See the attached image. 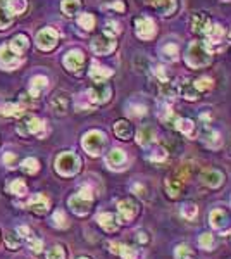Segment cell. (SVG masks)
<instances>
[{"label":"cell","mask_w":231,"mask_h":259,"mask_svg":"<svg viewBox=\"0 0 231 259\" xmlns=\"http://www.w3.org/2000/svg\"><path fill=\"white\" fill-rule=\"evenodd\" d=\"M6 244L9 249H19V245H21V237L18 235V232L12 233V232H7L6 233Z\"/></svg>","instance_id":"41"},{"label":"cell","mask_w":231,"mask_h":259,"mask_svg":"<svg viewBox=\"0 0 231 259\" xmlns=\"http://www.w3.org/2000/svg\"><path fill=\"white\" fill-rule=\"evenodd\" d=\"M92 190L88 187H83L80 190L76 196H72L69 199V208L71 211L74 214H78V216H83V214H87L88 211H90L92 208Z\"/></svg>","instance_id":"4"},{"label":"cell","mask_w":231,"mask_h":259,"mask_svg":"<svg viewBox=\"0 0 231 259\" xmlns=\"http://www.w3.org/2000/svg\"><path fill=\"white\" fill-rule=\"evenodd\" d=\"M136 211H138V208H136V204L131 199L121 201L119 204H117V216H119L117 220H119L121 223H128V221H131L133 218L136 216Z\"/></svg>","instance_id":"9"},{"label":"cell","mask_w":231,"mask_h":259,"mask_svg":"<svg viewBox=\"0 0 231 259\" xmlns=\"http://www.w3.org/2000/svg\"><path fill=\"white\" fill-rule=\"evenodd\" d=\"M55 169L62 176H72L80 171V157L74 152H62L55 161Z\"/></svg>","instance_id":"3"},{"label":"cell","mask_w":231,"mask_h":259,"mask_svg":"<svg viewBox=\"0 0 231 259\" xmlns=\"http://www.w3.org/2000/svg\"><path fill=\"white\" fill-rule=\"evenodd\" d=\"M228 220H229L228 213H226L224 209H214V211L209 214V223L216 230L224 228V226L228 225Z\"/></svg>","instance_id":"17"},{"label":"cell","mask_w":231,"mask_h":259,"mask_svg":"<svg viewBox=\"0 0 231 259\" xmlns=\"http://www.w3.org/2000/svg\"><path fill=\"white\" fill-rule=\"evenodd\" d=\"M50 104H52L54 112H57V114H66L67 107H69V99L66 97V94H57L52 97Z\"/></svg>","instance_id":"20"},{"label":"cell","mask_w":231,"mask_h":259,"mask_svg":"<svg viewBox=\"0 0 231 259\" xmlns=\"http://www.w3.org/2000/svg\"><path fill=\"white\" fill-rule=\"evenodd\" d=\"M181 187H183V181L178 180V178H168V180H166V188H168V193L171 197L180 196Z\"/></svg>","instance_id":"30"},{"label":"cell","mask_w":231,"mask_h":259,"mask_svg":"<svg viewBox=\"0 0 231 259\" xmlns=\"http://www.w3.org/2000/svg\"><path fill=\"white\" fill-rule=\"evenodd\" d=\"M47 87H48L47 76H42V75L35 76V78H31V83H30V95L36 99V97L42 95V92L45 90Z\"/></svg>","instance_id":"19"},{"label":"cell","mask_w":231,"mask_h":259,"mask_svg":"<svg viewBox=\"0 0 231 259\" xmlns=\"http://www.w3.org/2000/svg\"><path fill=\"white\" fill-rule=\"evenodd\" d=\"M43 128H45L43 121L40 118H36V116H26V118H24L21 123L18 124V132L24 137L40 135V132H42Z\"/></svg>","instance_id":"6"},{"label":"cell","mask_w":231,"mask_h":259,"mask_svg":"<svg viewBox=\"0 0 231 259\" xmlns=\"http://www.w3.org/2000/svg\"><path fill=\"white\" fill-rule=\"evenodd\" d=\"M229 38H231V33H229Z\"/></svg>","instance_id":"57"},{"label":"cell","mask_w":231,"mask_h":259,"mask_svg":"<svg viewBox=\"0 0 231 259\" xmlns=\"http://www.w3.org/2000/svg\"><path fill=\"white\" fill-rule=\"evenodd\" d=\"M174 126L176 130H180L183 135L186 137H193L195 135V124H193L192 119H183V118H178L174 121Z\"/></svg>","instance_id":"25"},{"label":"cell","mask_w":231,"mask_h":259,"mask_svg":"<svg viewBox=\"0 0 231 259\" xmlns=\"http://www.w3.org/2000/svg\"><path fill=\"white\" fill-rule=\"evenodd\" d=\"M105 7H111V9H117L119 12H123L124 11V4L123 2H119V0H117V2H111V4H107V6Z\"/></svg>","instance_id":"52"},{"label":"cell","mask_w":231,"mask_h":259,"mask_svg":"<svg viewBox=\"0 0 231 259\" xmlns=\"http://www.w3.org/2000/svg\"><path fill=\"white\" fill-rule=\"evenodd\" d=\"M205 35H207L209 42L217 43V42H221L222 36H224V30L221 28V24H212V23H210V26L205 30Z\"/></svg>","instance_id":"27"},{"label":"cell","mask_w":231,"mask_h":259,"mask_svg":"<svg viewBox=\"0 0 231 259\" xmlns=\"http://www.w3.org/2000/svg\"><path fill=\"white\" fill-rule=\"evenodd\" d=\"M198 244H200V247H202V249L210 250V249L214 247V237L210 235V233H204V235L198 238Z\"/></svg>","instance_id":"43"},{"label":"cell","mask_w":231,"mask_h":259,"mask_svg":"<svg viewBox=\"0 0 231 259\" xmlns=\"http://www.w3.org/2000/svg\"><path fill=\"white\" fill-rule=\"evenodd\" d=\"M57 40H59V35L55 30L52 28H43L38 35H36V45L42 50H52L55 45H57Z\"/></svg>","instance_id":"7"},{"label":"cell","mask_w":231,"mask_h":259,"mask_svg":"<svg viewBox=\"0 0 231 259\" xmlns=\"http://www.w3.org/2000/svg\"><path fill=\"white\" fill-rule=\"evenodd\" d=\"M212 83H214V82H212L210 78H207V76H202V78L195 80V82H193L192 85H193V88H195L198 94H200V92L210 90V88H212Z\"/></svg>","instance_id":"36"},{"label":"cell","mask_w":231,"mask_h":259,"mask_svg":"<svg viewBox=\"0 0 231 259\" xmlns=\"http://www.w3.org/2000/svg\"><path fill=\"white\" fill-rule=\"evenodd\" d=\"M105 163H107L111 169H121L124 163H126V154H124V151H121V149H112L105 156Z\"/></svg>","instance_id":"13"},{"label":"cell","mask_w":231,"mask_h":259,"mask_svg":"<svg viewBox=\"0 0 231 259\" xmlns=\"http://www.w3.org/2000/svg\"><path fill=\"white\" fill-rule=\"evenodd\" d=\"M180 94L185 97V99H188V100H195L197 99V95H198V92L193 88V85L190 83V82H183L180 85Z\"/></svg>","instance_id":"33"},{"label":"cell","mask_w":231,"mask_h":259,"mask_svg":"<svg viewBox=\"0 0 231 259\" xmlns=\"http://www.w3.org/2000/svg\"><path fill=\"white\" fill-rule=\"evenodd\" d=\"M11 2H12V0H0V7H7Z\"/></svg>","instance_id":"55"},{"label":"cell","mask_w":231,"mask_h":259,"mask_svg":"<svg viewBox=\"0 0 231 259\" xmlns=\"http://www.w3.org/2000/svg\"><path fill=\"white\" fill-rule=\"evenodd\" d=\"M28 208L36 214H45L48 211V208H50V202H48V199L43 193H36V196L31 197Z\"/></svg>","instance_id":"15"},{"label":"cell","mask_w":231,"mask_h":259,"mask_svg":"<svg viewBox=\"0 0 231 259\" xmlns=\"http://www.w3.org/2000/svg\"><path fill=\"white\" fill-rule=\"evenodd\" d=\"M161 55H162V59L168 60V62H174V60L178 59V55H180L178 45L176 43H166V45L161 48Z\"/></svg>","instance_id":"26"},{"label":"cell","mask_w":231,"mask_h":259,"mask_svg":"<svg viewBox=\"0 0 231 259\" xmlns=\"http://www.w3.org/2000/svg\"><path fill=\"white\" fill-rule=\"evenodd\" d=\"M202 139H204L205 145H207V147H210V149H217L221 145L219 133H217L216 130H212V128L204 130V133H202Z\"/></svg>","instance_id":"23"},{"label":"cell","mask_w":231,"mask_h":259,"mask_svg":"<svg viewBox=\"0 0 231 259\" xmlns=\"http://www.w3.org/2000/svg\"><path fill=\"white\" fill-rule=\"evenodd\" d=\"M135 28H136V35H138V38L141 40H150L153 38V35H156V23H153L150 18H147V16L136 19Z\"/></svg>","instance_id":"10"},{"label":"cell","mask_w":231,"mask_h":259,"mask_svg":"<svg viewBox=\"0 0 231 259\" xmlns=\"http://www.w3.org/2000/svg\"><path fill=\"white\" fill-rule=\"evenodd\" d=\"M198 209L195 204H192V202H186V204L181 206V216L185 218V220H195Z\"/></svg>","instance_id":"37"},{"label":"cell","mask_w":231,"mask_h":259,"mask_svg":"<svg viewBox=\"0 0 231 259\" xmlns=\"http://www.w3.org/2000/svg\"><path fill=\"white\" fill-rule=\"evenodd\" d=\"M30 228H26V226H19L18 228V235L21 237V238H30L31 235H30Z\"/></svg>","instance_id":"51"},{"label":"cell","mask_w":231,"mask_h":259,"mask_svg":"<svg viewBox=\"0 0 231 259\" xmlns=\"http://www.w3.org/2000/svg\"><path fill=\"white\" fill-rule=\"evenodd\" d=\"M123 256V259H138V252H136V249L129 247V245H119V252Z\"/></svg>","instance_id":"42"},{"label":"cell","mask_w":231,"mask_h":259,"mask_svg":"<svg viewBox=\"0 0 231 259\" xmlns=\"http://www.w3.org/2000/svg\"><path fill=\"white\" fill-rule=\"evenodd\" d=\"M153 139H156V132H153L150 126L140 128L138 133H136V142H138L141 147H148L153 142Z\"/></svg>","instance_id":"21"},{"label":"cell","mask_w":231,"mask_h":259,"mask_svg":"<svg viewBox=\"0 0 231 259\" xmlns=\"http://www.w3.org/2000/svg\"><path fill=\"white\" fill-rule=\"evenodd\" d=\"M131 124L128 123V121H117V123L114 124V133L119 139H123V140H126L131 137Z\"/></svg>","instance_id":"28"},{"label":"cell","mask_w":231,"mask_h":259,"mask_svg":"<svg viewBox=\"0 0 231 259\" xmlns=\"http://www.w3.org/2000/svg\"><path fill=\"white\" fill-rule=\"evenodd\" d=\"M87 97L92 102V106H95V104H104V102H107L109 97H111V88H109V85H105L104 82L97 83L95 87H92L90 90L87 92Z\"/></svg>","instance_id":"8"},{"label":"cell","mask_w":231,"mask_h":259,"mask_svg":"<svg viewBox=\"0 0 231 259\" xmlns=\"http://www.w3.org/2000/svg\"><path fill=\"white\" fill-rule=\"evenodd\" d=\"M23 112H24V107L21 104H12V102L6 104V106L0 109V114L7 116V118H9V116H21Z\"/></svg>","instance_id":"31"},{"label":"cell","mask_w":231,"mask_h":259,"mask_svg":"<svg viewBox=\"0 0 231 259\" xmlns=\"http://www.w3.org/2000/svg\"><path fill=\"white\" fill-rule=\"evenodd\" d=\"M80 259H88V257H80Z\"/></svg>","instance_id":"56"},{"label":"cell","mask_w":231,"mask_h":259,"mask_svg":"<svg viewBox=\"0 0 231 259\" xmlns=\"http://www.w3.org/2000/svg\"><path fill=\"white\" fill-rule=\"evenodd\" d=\"M9 190L14 193V196H24V193L28 192V187L23 180H14V181H11Z\"/></svg>","instance_id":"40"},{"label":"cell","mask_w":231,"mask_h":259,"mask_svg":"<svg viewBox=\"0 0 231 259\" xmlns=\"http://www.w3.org/2000/svg\"><path fill=\"white\" fill-rule=\"evenodd\" d=\"M78 24L83 30H87V31H90L93 30V26H95V18H93L92 14H81L80 18H78Z\"/></svg>","instance_id":"38"},{"label":"cell","mask_w":231,"mask_h":259,"mask_svg":"<svg viewBox=\"0 0 231 259\" xmlns=\"http://www.w3.org/2000/svg\"><path fill=\"white\" fill-rule=\"evenodd\" d=\"M4 163H6L7 168H14V163H16V156L12 152H7L4 156Z\"/></svg>","instance_id":"50"},{"label":"cell","mask_w":231,"mask_h":259,"mask_svg":"<svg viewBox=\"0 0 231 259\" xmlns=\"http://www.w3.org/2000/svg\"><path fill=\"white\" fill-rule=\"evenodd\" d=\"M147 240H148V237H147V233L145 232H138L136 233V242L141 245V244H147Z\"/></svg>","instance_id":"53"},{"label":"cell","mask_w":231,"mask_h":259,"mask_svg":"<svg viewBox=\"0 0 231 259\" xmlns=\"http://www.w3.org/2000/svg\"><path fill=\"white\" fill-rule=\"evenodd\" d=\"M150 6L153 7H157L161 12H162V16H169V14H173L174 9H176V0H147Z\"/></svg>","instance_id":"22"},{"label":"cell","mask_w":231,"mask_h":259,"mask_svg":"<svg viewBox=\"0 0 231 259\" xmlns=\"http://www.w3.org/2000/svg\"><path fill=\"white\" fill-rule=\"evenodd\" d=\"M200 180L204 181L207 187L210 188H217L219 185L222 183V180H224V176H222L221 171H217V169H205V171H202L200 175Z\"/></svg>","instance_id":"14"},{"label":"cell","mask_w":231,"mask_h":259,"mask_svg":"<svg viewBox=\"0 0 231 259\" xmlns=\"http://www.w3.org/2000/svg\"><path fill=\"white\" fill-rule=\"evenodd\" d=\"M38 168H40V164L35 157H28V159H24L21 163V169L24 173H28V175H35V173L38 171Z\"/></svg>","instance_id":"35"},{"label":"cell","mask_w":231,"mask_h":259,"mask_svg":"<svg viewBox=\"0 0 231 259\" xmlns=\"http://www.w3.org/2000/svg\"><path fill=\"white\" fill-rule=\"evenodd\" d=\"M105 135L102 132H99V130H92V132L85 133L83 140H81V145H83V149L87 151L90 156H100L105 147Z\"/></svg>","instance_id":"2"},{"label":"cell","mask_w":231,"mask_h":259,"mask_svg":"<svg viewBox=\"0 0 231 259\" xmlns=\"http://www.w3.org/2000/svg\"><path fill=\"white\" fill-rule=\"evenodd\" d=\"M9 47L14 52H18V54H23V52L28 48V38L24 35H16L14 38L11 40V45Z\"/></svg>","instance_id":"29"},{"label":"cell","mask_w":231,"mask_h":259,"mask_svg":"<svg viewBox=\"0 0 231 259\" xmlns=\"http://www.w3.org/2000/svg\"><path fill=\"white\" fill-rule=\"evenodd\" d=\"M111 76H112V70H109V68H105V66H102V64H99V62H93L92 64L90 78L95 83H102L107 78H111Z\"/></svg>","instance_id":"16"},{"label":"cell","mask_w":231,"mask_h":259,"mask_svg":"<svg viewBox=\"0 0 231 259\" xmlns=\"http://www.w3.org/2000/svg\"><path fill=\"white\" fill-rule=\"evenodd\" d=\"M185 60L190 68H205L212 62V52L209 50L207 43L192 42L186 50Z\"/></svg>","instance_id":"1"},{"label":"cell","mask_w":231,"mask_h":259,"mask_svg":"<svg viewBox=\"0 0 231 259\" xmlns=\"http://www.w3.org/2000/svg\"><path fill=\"white\" fill-rule=\"evenodd\" d=\"M64 257H66V254H64V249H62V247H59V245L52 247V249L47 252V259H64Z\"/></svg>","instance_id":"45"},{"label":"cell","mask_w":231,"mask_h":259,"mask_svg":"<svg viewBox=\"0 0 231 259\" xmlns=\"http://www.w3.org/2000/svg\"><path fill=\"white\" fill-rule=\"evenodd\" d=\"M97 221H99V225L102 226L105 232H116L117 230V218L114 216L112 213H100L99 216H97Z\"/></svg>","instance_id":"18"},{"label":"cell","mask_w":231,"mask_h":259,"mask_svg":"<svg viewBox=\"0 0 231 259\" xmlns=\"http://www.w3.org/2000/svg\"><path fill=\"white\" fill-rule=\"evenodd\" d=\"M52 220H54V225L57 226V228H66L67 226L66 214H64L62 211H55L54 216H52Z\"/></svg>","instance_id":"44"},{"label":"cell","mask_w":231,"mask_h":259,"mask_svg":"<svg viewBox=\"0 0 231 259\" xmlns=\"http://www.w3.org/2000/svg\"><path fill=\"white\" fill-rule=\"evenodd\" d=\"M119 24L114 23V21H107L105 23V33L111 35V36H116L117 33H119Z\"/></svg>","instance_id":"46"},{"label":"cell","mask_w":231,"mask_h":259,"mask_svg":"<svg viewBox=\"0 0 231 259\" xmlns=\"http://www.w3.org/2000/svg\"><path fill=\"white\" fill-rule=\"evenodd\" d=\"M190 256H192V252H190L188 245H178V249H176V259H188Z\"/></svg>","instance_id":"47"},{"label":"cell","mask_w":231,"mask_h":259,"mask_svg":"<svg viewBox=\"0 0 231 259\" xmlns=\"http://www.w3.org/2000/svg\"><path fill=\"white\" fill-rule=\"evenodd\" d=\"M19 64V54L14 52L9 45L0 47V68L2 70H12Z\"/></svg>","instance_id":"11"},{"label":"cell","mask_w":231,"mask_h":259,"mask_svg":"<svg viewBox=\"0 0 231 259\" xmlns=\"http://www.w3.org/2000/svg\"><path fill=\"white\" fill-rule=\"evenodd\" d=\"M60 7H62V12L66 16H74V14H78L81 4H80V0H62Z\"/></svg>","instance_id":"32"},{"label":"cell","mask_w":231,"mask_h":259,"mask_svg":"<svg viewBox=\"0 0 231 259\" xmlns=\"http://www.w3.org/2000/svg\"><path fill=\"white\" fill-rule=\"evenodd\" d=\"M85 62V55L81 50H69L66 55H64V66L67 68L69 71H80L83 68Z\"/></svg>","instance_id":"12"},{"label":"cell","mask_w":231,"mask_h":259,"mask_svg":"<svg viewBox=\"0 0 231 259\" xmlns=\"http://www.w3.org/2000/svg\"><path fill=\"white\" fill-rule=\"evenodd\" d=\"M133 190H135V192H138V196H143V192H145V190L141 188L138 183H135V185H133Z\"/></svg>","instance_id":"54"},{"label":"cell","mask_w":231,"mask_h":259,"mask_svg":"<svg viewBox=\"0 0 231 259\" xmlns=\"http://www.w3.org/2000/svg\"><path fill=\"white\" fill-rule=\"evenodd\" d=\"M210 26V21L207 16L204 14H195L192 19V30L195 31V33H205V30Z\"/></svg>","instance_id":"24"},{"label":"cell","mask_w":231,"mask_h":259,"mask_svg":"<svg viewBox=\"0 0 231 259\" xmlns=\"http://www.w3.org/2000/svg\"><path fill=\"white\" fill-rule=\"evenodd\" d=\"M14 21V14L7 7H0V30H6Z\"/></svg>","instance_id":"34"},{"label":"cell","mask_w":231,"mask_h":259,"mask_svg":"<svg viewBox=\"0 0 231 259\" xmlns=\"http://www.w3.org/2000/svg\"><path fill=\"white\" fill-rule=\"evenodd\" d=\"M128 112L131 116H143L147 112V109H145V106H135V104H131V106H128Z\"/></svg>","instance_id":"48"},{"label":"cell","mask_w":231,"mask_h":259,"mask_svg":"<svg viewBox=\"0 0 231 259\" xmlns=\"http://www.w3.org/2000/svg\"><path fill=\"white\" fill-rule=\"evenodd\" d=\"M92 48H93V52L99 55L111 54V52L116 48V36H111L107 33L95 36V38L92 40Z\"/></svg>","instance_id":"5"},{"label":"cell","mask_w":231,"mask_h":259,"mask_svg":"<svg viewBox=\"0 0 231 259\" xmlns=\"http://www.w3.org/2000/svg\"><path fill=\"white\" fill-rule=\"evenodd\" d=\"M28 240H30V247H31V250H33V252H40V250L43 249V242L40 240V238L30 237Z\"/></svg>","instance_id":"49"},{"label":"cell","mask_w":231,"mask_h":259,"mask_svg":"<svg viewBox=\"0 0 231 259\" xmlns=\"http://www.w3.org/2000/svg\"><path fill=\"white\" fill-rule=\"evenodd\" d=\"M168 157V152H166V149L164 147H153L152 149V152H150V156H148V159L152 161V163H162V161Z\"/></svg>","instance_id":"39"}]
</instances>
